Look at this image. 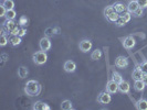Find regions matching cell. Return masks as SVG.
<instances>
[{
  "label": "cell",
  "mask_w": 147,
  "mask_h": 110,
  "mask_svg": "<svg viewBox=\"0 0 147 110\" xmlns=\"http://www.w3.org/2000/svg\"><path fill=\"white\" fill-rule=\"evenodd\" d=\"M41 91V86L37 81H28L26 86H24V93L30 97H33V96H38Z\"/></svg>",
  "instance_id": "1"
},
{
  "label": "cell",
  "mask_w": 147,
  "mask_h": 110,
  "mask_svg": "<svg viewBox=\"0 0 147 110\" xmlns=\"http://www.w3.org/2000/svg\"><path fill=\"white\" fill-rule=\"evenodd\" d=\"M3 29L7 31L10 35H18L19 34V30L18 25L13 20H6V22L3 23Z\"/></svg>",
  "instance_id": "2"
},
{
  "label": "cell",
  "mask_w": 147,
  "mask_h": 110,
  "mask_svg": "<svg viewBox=\"0 0 147 110\" xmlns=\"http://www.w3.org/2000/svg\"><path fill=\"white\" fill-rule=\"evenodd\" d=\"M32 59H33V62L37 65H43V64L47 63V61H48V55H47L45 51L41 50V51H38L36 53H33Z\"/></svg>",
  "instance_id": "3"
},
{
  "label": "cell",
  "mask_w": 147,
  "mask_h": 110,
  "mask_svg": "<svg viewBox=\"0 0 147 110\" xmlns=\"http://www.w3.org/2000/svg\"><path fill=\"white\" fill-rule=\"evenodd\" d=\"M111 100H112V97H111L109 91H103L97 97V101L102 103V105H107V103H111Z\"/></svg>",
  "instance_id": "4"
},
{
  "label": "cell",
  "mask_w": 147,
  "mask_h": 110,
  "mask_svg": "<svg viewBox=\"0 0 147 110\" xmlns=\"http://www.w3.org/2000/svg\"><path fill=\"white\" fill-rule=\"evenodd\" d=\"M39 46H40V50H42V51H49L51 49V41H50V39L47 37H42L40 40V42H39Z\"/></svg>",
  "instance_id": "5"
},
{
  "label": "cell",
  "mask_w": 147,
  "mask_h": 110,
  "mask_svg": "<svg viewBox=\"0 0 147 110\" xmlns=\"http://www.w3.org/2000/svg\"><path fill=\"white\" fill-rule=\"evenodd\" d=\"M79 47L83 53H88L92 49V42L90 40H82L79 44Z\"/></svg>",
  "instance_id": "6"
},
{
  "label": "cell",
  "mask_w": 147,
  "mask_h": 110,
  "mask_svg": "<svg viewBox=\"0 0 147 110\" xmlns=\"http://www.w3.org/2000/svg\"><path fill=\"white\" fill-rule=\"evenodd\" d=\"M106 91H109L110 94H116L118 91V84L113 79L110 81L106 84Z\"/></svg>",
  "instance_id": "7"
},
{
  "label": "cell",
  "mask_w": 147,
  "mask_h": 110,
  "mask_svg": "<svg viewBox=\"0 0 147 110\" xmlns=\"http://www.w3.org/2000/svg\"><path fill=\"white\" fill-rule=\"evenodd\" d=\"M118 90H119L122 94H128L129 90H131L129 83L126 81H122L119 84H118Z\"/></svg>",
  "instance_id": "8"
},
{
  "label": "cell",
  "mask_w": 147,
  "mask_h": 110,
  "mask_svg": "<svg viewBox=\"0 0 147 110\" xmlns=\"http://www.w3.org/2000/svg\"><path fill=\"white\" fill-rule=\"evenodd\" d=\"M115 65L119 67V68H125L128 66V59L125 56H118L116 61H115Z\"/></svg>",
  "instance_id": "9"
},
{
  "label": "cell",
  "mask_w": 147,
  "mask_h": 110,
  "mask_svg": "<svg viewBox=\"0 0 147 110\" xmlns=\"http://www.w3.org/2000/svg\"><path fill=\"white\" fill-rule=\"evenodd\" d=\"M135 44H136V42H135V39H134L133 37H125V39H124V41H123V45H124V47L127 49V50L133 49V47L135 46Z\"/></svg>",
  "instance_id": "10"
},
{
  "label": "cell",
  "mask_w": 147,
  "mask_h": 110,
  "mask_svg": "<svg viewBox=\"0 0 147 110\" xmlns=\"http://www.w3.org/2000/svg\"><path fill=\"white\" fill-rule=\"evenodd\" d=\"M63 67H64V71L65 72H67V73H73V72H75V69H76V64L74 63L73 61H66Z\"/></svg>",
  "instance_id": "11"
},
{
  "label": "cell",
  "mask_w": 147,
  "mask_h": 110,
  "mask_svg": "<svg viewBox=\"0 0 147 110\" xmlns=\"http://www.w3.org/2000/svg\"><path fill=\"white\" fill-rule=\"evenodd\" d=\"M138 8H140V5H138L137 0H129V2H128V5H127V11H128V12L134 13Z\"/></svg>",
  "instance_id": "12"
},
{
  "label": "cell",
  "mask_w": 147,
  "mask_h": 110,
  "mask_svg": "<svg viewBox=\"0 0 147 110\" xmlns=\"http://www.w3.org/2000/svg\"><path fill=\"white\" fill-rule=\"evenodd\" d=\"M32 108L34 110H50L51 109V107H50L49 105H47L45 103H43V101H37V103L33 105Z\"/></svg>",
  "instance_id": "13"
},
{
  "label": "cell",
  "mask_w": 147,
  "mask_h": 110,
  "mask_svg": "<svg viewBox=\"0 0 147 110\" xmlns=\"http://www.w3.org/2000/svg\"><path fill=\"white\" fill-rule=\"evenodd\" d=\"M143 72H142V69H140V66H137L134 71H133L132 73V77L134 81H140V79H142L143 78Z\"/></svg>",
  "instance_id": "14"
},
{
  "label": "cell",
  "mask_w": 147,
  "mask_h": 110,
  "mask_svg": "<svg viewBox=\"0 0 147 110\" xmlns=\"http://www.w3.org/2000/svg\"><path fill=\"white\" fill-rule=\"evenodd\" d=\"M135 106L138 110H147V100L144 98H140V100L135 103Z\"/></svg>",
  "instance_id": "15"
},
{
  "label": "cell",
  "mask_w": 147,
  "mask_h": 110,
  "mask_svg": "<svg viewBox=\"0 0 147 110\" xmlns=\"http://www.w3.org/2000/svg\"><path fill=\"white\" fill-rule=\"evenodd\" d=\"M113 8H114L115 12H117V13H123L125 11V9H127V7H125L122 2H115L113 5Z\"/></svg>",
  "instance_id": "16"
},
{
  "label": "cell",
  "mask_w": 147,
  "mask_h": 110,
  "mask_svg": "<svg viewBox=\"0 0 147 110\" xmlns=\"http://www.w3.org/2000/svg\"><path fill=\"white\" fill-rule=\"evenodd\" d=\"M145 83L140 79V81H135L134 83V88H135V90H137V91H143L144 89H145Z\"/></svg>",
  "instance_id": "17"
},
{
  "label": "cell",
  "mask_w": 147,
  "mask_h": 110,
  "mask_svg": "<svg viewBox=\"0 0 147 110\" xmlns=\"http://www.w3.org/2000/svg\"><path fill=\"white\" fill-rule=\"evenodd\" d=\"M9 42L13 46H18L19 44L21 43V37H19V35H11L10 39H9Z\"/></svg>",
  "instance_id": "18"
},
{
  "label": "cell",
  "mask_w": 147,
  "mask_h": 110,
  "mask_svg": "<svg viewBox=\"0 0 147 110\" xmlns=\"http://www.w3.org/2000/svg\"><path fill=\"white\" fill-rule=\"evenodd\" d=\"M27 75H28V68L26 66H20L18 68V76L20 78H26Z\"/></svg>",
  "instance_id": "19"
},
{
  "label": "cell",
  "mask_w": 147,
  "mask_h": 110,
  "mask_svg": "<svg viewBox=\"0 0 147 110\" xmlns=\"http://www.w3.org/2000/svg\"><path fill=\"white\" fill-rule=\"evenodd\" d=\"M61 109L63 110H71L73 109V106H72V103H71V100H63L62 103H61Z\"/></svg>",
  "instance_id": "20"
},
{
  "label": "cell",
  "mask_w": 147,
  "mask_h": 110,
  "mask_svg": "<svg viewBox=\"0 0 147 110\" xmlns=\"http://www.w3.org/2000/svg\"><path fill=\"white\" fill-rule=\"evenodd\" d=\"M101 57H102V51L101 50H95V51L92 52V54H91V59H93V61H97Z\"/></svg>",
  "instance_id": "21"
},
{
  "label": "cell",
  "mask_w": 147,
  "mask_h": 110,
  "mask_svg": "<svg viewBox=\"0 0 147 110\" xmlns=\"http://www.w3.org/2000/svg\"><path fill=\"white\" fill-rule=\"evenodd\" d=\"M16 17H17V12H16L13 9L7 10V13H6V18H7L8 20H15Z\"/></svg>",
  "instance_id": "22"
},
{
  "label": "cell",
  "mask_w": 147,
  "mask_h": 110,
  "mask_svg": "<svg viewBox=\"0 0 147 110\" xmlns=\"http://www.w3.org/2000/svg\"><path fill=\"white\" fill-rule=\"evenodd\" d=\"M112 79L114 81H116L117 84H119L121 81H123V77H122V75L117 72H113V75H112Z\"/></svg>",
  "instance_id": "23"
},
{
  "label": "cell",
  "mask_w": 147,
  "mask_h": 110,
  "mask_svg": "<svg viewBox=\"0 0 147 110\" xmlns=\"http://www.w3.org/2000/svg\"><path fill=\"white\" fill-rule=\"evenodd\" d=\"M7 10H10V9H13L15 7V2L13 0H3V3H2Z\"/></svg>",
  "instance_id": "24"
},
{
  "label": "cell",
  "mask_w": 147,
  "mask_h": 110,
  "mask_svg": "<svg viewBox=\"0 0 147 110\" xmlns=\"http://www.w3.org/2000/svg\"><path fill=\"white\" fill-rule=\"evenodd\" d=\"M118 18H119V15H118L117 12H115V11H114L113 13H111V15L107 17V20L111 21V22H116Z\"/></svg>",
  "instance_id": "25"
},
{
  "label": "cell",
  "mask_w": 147,
  "mask_h": 110,
  "mask_svg": "<svg viewBox=\"0 0 147 110\" xmlns=\"http://www.w3.org/2000/svg\"><path fill=\"white\" fill-rule=\"evenodd\" d=\"M115 10H114V8H113V6H107V7L104 9V15L107 18L109 15H111V13H113Z\"/></svg>",
  "instance_id": "26"
},
{
  "label": "cell",
  "mask_w": 147,
  "mask_h": 110,
  "mask_svg": "<svg viewBox=\"0 0 147 110\" xmlns=\"http://www.w3.org/2000/svg\"><path fill=\"white\" fill-rule=\"evenodd\" d=\"M7 43H8V37H6L5 32L2 31V33H1V39H0V45H1V46H5Z\"/></svg>",
  "instance_id": "27"
},
{
  "label": "cell",
  "mask_w": 147,
  "mask_h": 110,
  "mask_svg": "<svg viewBox=\"0 0 147 110\" xmlns=\"http://www.w3.org/2000/svg\"><path fill=\"white\" fill-rule=\"evenodd\" d=\"M121 17H122V18H123L126 22H129V21H131V18H132L131 12H128V11H124V12L121 15Z\"/></svg>",
  "instance_id": "28"
},
{
  "label": "cell",
  "mask_w": 147,
  "mask_h": 110,
  "mask_svg": "<svg viewBox=\"0 0 147 110\" xmlns=\"http://www.w3.org/2000/svg\"><path fill=\"white\" fill-rule=\"evenodd\" d=\"M115 23H116V25H117V27H124L127 22H126L125 20H124V19H123V18L119 15V18H118L117 21L115 22Z\"/></svg>",
  "instance_id": "29"
},
{
  "label": "cell",
  "mask_w": 147,
  "mask_h": 110,
  "mask_svg": "<svg viewBox=\"0 0 147 110\" xmlns=\"http://www.w3.org/2000/svg\"><path fill=\"white\" fill-rule=\"evenodd\" d=\"M27 23H28V19H27V17L22 15L21 18H20V20H19V24L22 25V27H24V25H27Z\"/></svg>",
  "instance_id": "30"
},
{
  "label": "cell",
  "mask_w": 147,
  "mask_h": 110,
  "mask_svg": "<svg viewBox=\"0 0 147 110\" xmlns=\"http://www.w3.org/2000/svg\"><path fill=\"white\" fill-rule=\"evenodd\" d=\"M140 69H142V72H143V73L147 74V61L143 62V63L140 65Z\"/></svg>",
  "instance_id": "31"
},
{
  "label": "cell",
  "mask_w": 147,
  "mask_h": 110,
  "mask_svg": "<svg viewBox=\"0 0 147 110\" xmlns=\"http://www.w3.org/2000/svg\"><path fill=\"white\" fill-rule=\"evenodd\" d=\"M6 13H7V9L3 5L0 6V17H6Z\"/></svg>",
  "instance_id": "32"
},
{
  "label": "cell",
  "mask_w": 147,
  "mask_h": 110,
  "mask_svg": "<svg viewBox=\"0 0 147 110\" xmlns=\"http://www.w3.org/2000/svg\"><path fill=\"white\" fill-rule=\"evenodd\" d=\"M137 2L140 8H143V9L147 8V0H137Z\"/></svg>",
  "instance_id": "33"
},
{
  "label": "cell",
  "mask_w": 147,
  "mask_h": 110,
  "mask_svg": "<svg viewBox=\"0 0 147 110\" xmlns=\"http://www.w3.org/2000/svg\"><path fill=\"white\" fill-rule=\"evenodd\" d=\"M133 15H134V17H142V15H143V8L140 7Z\"/></svg>",
  "instance_id": "34"
},
{
  "label": "cell",
  "mask_w": 147,
  "mask_h": 110,
  "mask_svg": "<svg viewBox=\"0 0 147 110\" xmlns=\"http://www.w3.org/2000/svg\"><path fill=\"white\" fill-rule=\"evenodd\" d=\"M26 33H27V30L24 29V28H22V29L19 30V34H18V35L22 37L23 35H26Z\"/></svg>",
  "instance_id": "35"
},
{
  "label": "cell",
  "mask_w": 147,
  "mask_h": 110,
  "mask_svg": "<svg viewBox=\"0 0 147 110\" xmlns=\"http://www.w3.org/2000/svg\"><path fill=\"white\" fill-rule=\"evenodd\" d=\"M142 81L145 83V85L147 86V74L146 73H144L143 74V78H142Z\"/></svg>",
  "instance_id": "36"
}]
</instances>
